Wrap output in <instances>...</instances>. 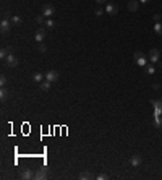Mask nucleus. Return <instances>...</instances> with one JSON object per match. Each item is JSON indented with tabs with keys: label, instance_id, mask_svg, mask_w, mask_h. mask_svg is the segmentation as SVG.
Segmentation results:
<instances>
[{
	"label": "nucleus",
	"instance_id": "1",
	"mask_svg": "<svg viewBox=\"0 0 162 180\" xmlns=\"http://www.w3.org/2000/svg\"><path fill=\"white\" fill-rule=\"evenodd\" d=\"M11 28V21L8 20V12H3L2 13V21H0V29H2L3 34H7Z\"/></svg>",
	"mask_w": 162,
	"mask_h": 180
},
{
	"label": "nucleus",
	"instance_id": "2",
	"mask_svg": "<svg viewBox=\"0 0 162 180\" xmlns=\"http://www.w3.org/2000/svg\"><path fill=\"white\" fill-rule=\"evenodd\" d=\"M133 59H135V62H136L140 67H146V65H148V60H146V57H144L143 52H135Z\"/></svg>",
	"mask_w": 162,
	"mask_h": 180
},
{
	"label": "nucleus",
	"instance_id": "3",
	"mask_svg": "<svg viewBox=\"0 0 162 180\" xmlns=\"http://www.w3.org/2000/svg\"><path fill=\"white\" fill-rule=\"evenodd\" d=\"M34 178L36 180H44V178H47V169L45 167H39L34 170Z\"/></svg>",
	"mask_w": 162,
	"mask_h": 180
},
{
	"label": "nucleus",
	"instance_id": "4",
	"mask_svg": "<svg viewBox=\"0 0 162 180\" xmlns=\"http://www.w3.org/2000/svg\"><path fill=\"white\" fill-rule=\"evenodd\" d=\"M20 177L23 180H29V178H34V169H23V170L20 172Z\"/></svg>",
	"mask_w": 162,
	"mask_h": 180
},
{
	"label": "nucleus",
	"instance_id": "5",
	"mask_svg": "<svg viewBox=\"0 0 162 180\" xmlns=\"http://www.w3.org/2000/svg\"><path fill=\"white\" fill-rule=\"evenodd\" d=\"M59 71H55V70H49L47 73H45V80L50 81V83H55V81H59Z\"/></svg>",
	"mask_w": 162,
	"mask_h": 180
},
{
	"label": "nucleus",
	"instance_id": "6",
	"mask_svg": "<svg viewBox=\"0 0 162 180\" xmlns=\"http://www.w3.org/2000/svg\"><path fill=\"white\" fill-rule=\"evenodd\" d=\"M160 59V52L157 49H152L151 52H149V60H151V63H157Z\"/></svg>",
	"mask_w": 162,
	"mask_h": 180
},
{
	"label": "nucleus",
	"instance_id": "7",
	"mask_svg": "<svg viewBox=\"0 0 162 180\" xmlns=\"http://www.w3.org/2000/svg\"><path fill=\"white\" fill-rule=\"evenodd\" d=\"M5 62H7V65L10 67V68H15V67L18 65V59H16L15 55H13V52H11V54L8 55V57L5 59Z\"/></svg>",
	"mask_w": 162,
	"mask_h": 180
},
{
	"label": "nucleus",
	"instance_id": "8",
	"mask_svg": "<svg viewBox=\"0 0 162 180\" xmlns=\"http://www.w3.org/2000/svg\"><path fill=\"white\" fill-rule=\"evenodd\" d=\"M54 13H55V10H54L52 5H44V7H42V15L45 16V18H50Z\"/></svg>",
	"mask_w": 162,
	"mask_h": 180
},
{
	"label": "nucleus",
	"instance_id": "9",
	"mask_svg": "<svg viewBox=\"0 0 162 180\" xmlns=\"http://www.w3.org/2000/svg\"><path fill=\"white\" fill-rule=\"evenodd\" d=\"M106 13H109V15H117L118 13V7L115 3H107L106 5Z\"/></svg>",
	"mask_w": 162,
	"mask_h": 180
},
{
	"label": "nucleus",
	"instance_id": "10",
	"mask_svg": "<svg viewBox=\"0 0 162 180\" xmlns=\"http://www.w3.org/2000/svg\"><path fill=\"white\" fill-rule=\"evenodd\" d=\"M44 37H45V29L44 28H39L36 31V34H34V39H36V42H42Z\"/></svg>",
	"mask_w": 162,
	"mask_h": 180
},
{
	"label": "nucleus",
	"instance_id": "11",
	"mask_svg": "<svg viewBox=\"0 0 162 180\" xmlns=\"http://www.w3.org/2000/svg\"><path fill=\"white\" fill-rule=\"evenodd\" d=\"M130 162H131V166H135V167H138L143 162V157L140 156V154H135V156H131V159H130Z\"/></svg>",
	"mask_w": 162,
	"mask_h": 180
},
{
	"label": "nucleus",
	"instance_id": "12",
	"mask_svg": "<svg viewBox=\"0 0 162 180\" xmlns=\"http://www.w3.org/2000/svg\"><path fill=\"white\" fill-rule=\"evenodd\" d=\"M138 7H140V0H130L128 2V10L130 12H136Z\"/></svg>",
	"mask_w": 162,
	"mask_h": 180
},
{
	"label": "nucleus",
	"instance_id": "13",
	"mask_svg": "<svg viewBox=\"0 0 162 180\" xmlns=\"http://www.w3.org/2000/svg\"><path fill=\"white\" fill-rule=\"evenodd\" d=\"M10 54H11V49H10V47H2V50H0V57H2L3 60L7 59Z\"/></svg>",
	"mask_w": 162,
	"mask_h": 180
},
{
	"label": "nucleus",
	"instance_id": "14",
	"mask_svg": "<svg viewBox=\"0 0 162 180\" xmlns=\"http://www.w3.org/2000/svg\"><path fill=\"white\" fill-rule=\"evenodd\" d=\"M44 75H42V73H34V75H33V81L34 83H42L44 81Z\"/></svg>",
	"mask_w": 162,
	"mask_h": 180
},
{
	"label": "nucleus",
	"instance_id": "15",
	"mask_svg": "<svg viewBox=\"0 0 162 180\" xmlns=\"http://www.w3.org/2000/svg\"><path fill=\"white\" fill-rule=\"evenodd\" d=\"M8 98H10V91H8V89H5V88H2V89H0V99L7 101Z\"/></svg>",
	"mask_w": 162,
	"mask_h": 180
},
{
	"label": "nucleus",
	"instance_id": "16",
	"mask_svg": "<svg viewBox=\"0 0 162 180\" xmlns=\"http://www.w3.org/2000/svg\"><path fill=\"white\" fill-rule=\"evenodd\" d=\"M50 86H52V83L47 81V80L40 83V89H42V91H50Z\"/></svg>",
	"mask_w": 162,
	"mask_h": 180
},
{
	"label": "nucleus",
	"instance_id": "17",
	"mask_svg": "<svg viewBox=\"0 0 162 180\" xmlns=\"http://www.w3.org/2000/svg\"><path fill=\"white\" fill-rule=\"evenodd\" d=\"M89 178H94V175H92L91 172H83L79 175V180H89Z\"/></svg>",
	"mask_w": 162,
	"mask_h": 180
},
{
	"label": "nucleus",
	"instance_id": "18",
	"mask_svg": "<svg viewBox=\"0 0 162 180\" xmlns=\"http://www.w3.org/2000/svg\"><path fill=\"white\" fill-rule=\"evenodd\" d=\"M44 26L47 28V29H54V28H55V23H54L50 18H47V20H45V23H44Z\"/></svg>",
	"mask_w": 162,
	"mask_h": 180
},
{
	"label": "nucleus",
	"instance_id": "19",
	"mask_svg": "<svg viewBox=\"0 0 162 180\" xmlns=\"http://www.w3.org/2000/svg\"><path fill=\"white\" fill-rule=\"evenodd\" d=\"M154 31H156V34L162 36V23H160V21H159V23H156V25H154Z\"/></svg>",
	"mask_w": 162,
	"mask_h": 180
},
{
	"label": "nucleus",
	"instance_id": "20",
	"mask_svg": "<svg viewBox=\"0 0 162 180\" xmlns=\"http://www.w3.org/2000/svg\"><path fill=\"white\" fill-rule=\"evenodd\" d=\"M146 73H148V75H154V73H156V67H154V63L146 65Z\"/></svg>",
	"mask_w": 162,
	"mask_h": 180
},
{
	"label": "nucleus",
	"instance_id": "21",
	"mask_svg": "<svg viewBox=\"0 0 162 180\" xmlns=\"http://www.w3.org/2000/svg\"><path fill=\"white\" fill-rule=\"evenodd\" d=\"M36 23H37V25H42V26H44V23H45V16H44L42 13L36 16Z\"/></svg>",
	"mask_w": 162,
	"mask_h": 180
},
{
	"label": "nucleus",
	"instance_id": "22",
	"mask_svg": "<svg viewBox=\"0 0 162 180\" xmlns=\"http://www.w3.org/2000/svg\"><path fill=\"white\" fill-rule=\"evenodd\" d=\"M10 21H11V25H20L21 23V18H20V16H11V18H10Z\"/></svg>",
	"mask_w": 162,
	"mask_h": 180
},
{
	"label": "nucleus",
	"instance_id": "23",
	"mask_svg": "<svg viewBox=\"0 0 162 180\" xmlns=\"http://www.w3.org/2000/svg\"><path fill=\"white\" fill-rule=\"evenodd\" d=\"M45 50H47V46L42 44V42H39V52H45Z\"/></svg>",
	"mask_w": 162,
	"mask_h": 180
},
{
	"label": "nucleus",
	"instance_id": "24",
	"mask_svg": "<svg viewBox=\"0 0 162 180\" xmlns=\"http://www.w3.org/2000/svg\"><path fill=\"white\" fill-rule=\"evenodd\" d=\"M0 84H2V88H5V84H7V76H0Z\"/></svg>",
	"mask_w": 162,
	"mask_h": 180
},
{
	"label": "nucleus",
	"instance_id": "25",
	"mask_svg": "<svg viewBox=\"0 0 162 180\" xmlns=\"http://www.w3.org/2000/svg\"><path fill=\"white\" fill-rule=\"evenodd\" d=\"M102 13H104V10H102V8H97L96 12H94V15H96V16H102Z\"/></svg>",
	"mask_w": 162,
	"mask_h": 180
},
{
	"label": "nucleus",
	"instance_id": "26",
	"mask_svg": "<svg viewBox=\"0 0 162 180\" xmlns=\"http://www.w3.org/2000/svg\"><path fill=\"white\" fill-rule=\"evenodd\" d=\"M96 178H97V180H106V178H107V175H104V174H99V175H97Z\"/></svg>",
	"mask_w": 162,
	"mask_h": 180
},
{
	"label": "nucleus",
	"instance_id": "27",
	"mask_svg": "<svg viewBox=\"0 0 162 180\" xmlns=\"http://www.w3.org/2000/svg\"><path fill=\"white\" fill-rule=\"evenodd\" d=\"M154 21H156V23H159V21H160V15H154Z\"/></svg>",
	"mask_w": 162,
	"mask_h": 180
},
{
	"label": "nucleus",
	"instance_id": "28",
	"mask_svg": "<svg viewBox=\"0 0 162 180\" xmlns=\"http://www.w3.org/2000/svg\"><path fill=\"white\" fill-rule=\"evenodd\" d=\"M94 2H96V3H99V5H101V3H104V2H106V0H94Z\"/></svg>",
	"mask_w": 162,
	"mask_h": 180
},
{
	"label": "nucleus",
	"instance_id": "29",
	"mask_svg": "<svg viewBox=\"0 0 162 180\" xmlns=\"http://www.w3.org/2000/svg\"><path fill=\"white\" fill-rule=\"evenodd\" d=\"M140 2H141V3H148V2H149V0H140Z\"/></svg>",
	"mask_w": 162,
	"mask_h": 180
}]
</instances>
